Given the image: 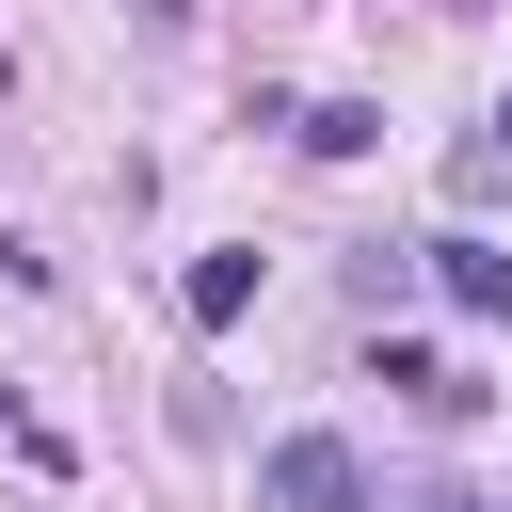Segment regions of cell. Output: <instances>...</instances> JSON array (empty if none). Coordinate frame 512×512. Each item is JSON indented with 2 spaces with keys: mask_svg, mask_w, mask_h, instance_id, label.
I'll return each instance as SVG.
<instances>
[{
  "mask_svg": "<svg viewBox=\"0 0 512 512\" xmlns=\"http://www.w3.org/2000/svg\"><path fill=\"white\" fill-rule=\"evenodd\" d=\"M256 512H368L352 432H272V448H256Z\"/></svg>",
  "mask_w": 512,
  "mask_h": 512,
  "instance_id": "cell-1",
  "label": "cell"
},
{
  "mask_svg": "<svg viewBox=\"0 0 512 512\" xmlns=\"http://www.w3.org/2000/svg\"><path fill=\"white\" fill-rule=\"evenodd\" d=\"M432 288H448L464 320H512V256H496V240H464V224L432 240Z\"/></svg>",
  "mask_w": 512,
  "mask_h": 512,
  "instance_id": "cell-2",
  "label": "cell"
},
{
  "mask_svg": "<svg viewBox=\"0 0 512 512\" xmlns=\"http://www.w3.org/2000/svg\"><path fill=\"white\" fill-rule=\"evenodd\" d=\"M176 304H192V320H208V336H224V320H240V304H256V256H240V240H224V256H192V272H176Z\"/></svg>",
  "mask_w": 512,
  "mask_h": 512,
  "instance_id": "cell-3",
  "label": "cell"
},
{
  "mask_svg": "<svg viewBox=\"0 0 512 512\" xmlns=\"http://www.w3.org/2000/svg\"><path fill=\"white\" fill-rule=\"evenodd\" d=\"M304 144H320V160H368V144H384V112H368V96H320V112H304Z\"/></svg>",
  "mask_w": 512,
  "mask_h": 512,
  "instance_id": "cell-4",
  "label": "cell"
},
{
  "mask_svg": "<svg viewBox=\"0 0 512 512\" xmlns=\"http://www.w3.org/2000/svg\"><path fill=\"white\" fill-rule=\"evenodd\" d=\"M416 512H480V496H464V480H432V496H416Z\"/></svg>",
  "mask_w": 512,
  "mask_h": 512,
  "instance_id": "cell-5",
  "label": "cell"
},
{
  "mask_svg": "<svg viewBox=\"0 0 512 512\" xmlns=\"http://www.w3.org/2000/svg\"><path fill=\"white\" fill-rule=\"evenodd\" d=\"M496 160H512V96H496Z\"/></svg>",
  "mask_w": 512,
  "mask_h": 512,
  "instance_id": "cell-6",
  "label": "cell"
}]
</instances>
